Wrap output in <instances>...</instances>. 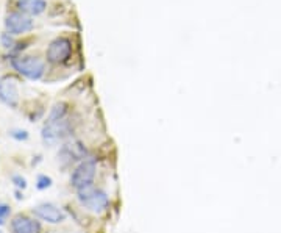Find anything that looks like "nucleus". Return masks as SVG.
Returning a JSON list of instances; mask_svg holds the SVG:
<instances>
[{"label":"nucleus","mask_w":281,"mask_h":233,"mask_svg":"<svg viewBox=\"0 0 281 233\" xmlns=\"http://www.w3.org/2000/svg\"><path fill=\"white\" fill-rule=\"evenodd\" d=\"M17 8L22 13L36 16V14H41L46 10V2L44 0H20V2H17Z\"/></svg>","instance_id":"obj_11"},{"label":"nucleus","mask_w":281,"mask_h":233,"mask_svg":"<svg viewBox=\"0 0 281 233\" xmlns=\"http://www.w3.org/2000/svg\"><path fill=\"white\" fill-rule=\"evenodd\" d=\"M70 53H72V42L67 38H56L47 49V60L53 65H61L70 58Z\"/></svg>","instance_id":"obj_5"},{"label":"nucleus","mask_w":281,"mask_h":233,"mask_svg":"<svg viewBox=\"0 0 281 233\" xmlns=\"http://www.w3.org/2000/svg\"><path fill=\"white\" fill-rule=\"evenodd\" d=\"M10 215V207L6 203H0V219H5Z\"/></svg>","instance_id":"obj_15"},{"label":"nucleus","mask_w":281,"mask_h":233,"mask_svg":"<svg viewBox=\"0 0 281 233\" xmlns=\"http://www.w3.org/2000/svg\"><path fill=\"white\" fill-rule=\"evenodd\" d=\"M10 227L13 233H41V224L28 216H16Z\"/></svg>","instance_id":"obj_10"},{"label":"nucleus","mask_w":281,"mask_h":233,"mask_svg":"<svg viewBox=\"0 0 281 233\" xmlns=\"http://www.w3.org/2000/svg\"><path fill=\"white\" fill-rule=\"evenodd\" d=\"M13 182H14V185H16L17 188H25L27 186V182L24 177H20V175H14L13 177Z\"/></svg>","instance_id":"obj_14"},{"label":"nucleus","mask_w":281,"mask_h":233,"mask_svg":"<svg viewBox=\"0 0 281 233\" xmlns=\"http://www.w3.org/2000/svg\"><path fill=\"white\" fill-rule=\"evenodd\" d=\"M11 136H13L14 139H17V141H24V139L28 138V135H27V132H25V130H13V132H11Z\"/></svg>","instance_id":"obj_13"},{"label":"nucleus","mask_w":281,"mask_h":233,"mask_svg":"<svg viewBox=\"0 0 281 233\" xmlns=\"http://www.w3.org/2000/svg\"><path fill=\"white\" fill-rule=\"evenodd\" d=\"M84 157H86V149L78 141H70V143L64 144L58 153V160L61 161L62 166L72 165L75 161H83Z\"/></svg>","instance_id":"obj_6"},{"label":"nucleus","mask_w":281,"mask_h":233,"mask_svg":"<svg viewBox=\"0 0 281 233\" xmlns=\"http://www.w3.org/2000/svg\"><path fill=\"white\" fill-rule=\"evenodd\" d=\"M95 171L97 163L94 158H84L83 161H80V165L74 169L72 175H70V185L77 189V193L93 186Z\"/></svg>","instance_id":"obj_2"},{"label":"nucleus","mask_w":281,"mask_h":233,"mask_svg":"<svg viewBox=\"0 0 281 233\" xmlns=\"http://www.w3.org/2000/svg\"><path fill=\"white\" fill-rule=\"evenodd\" d=\"M50 185H52V179L50 177H47V175H39V177H38V183H36L38 189H46Z\"/></svg>","instance_id":"obj_12"},{"label":"nucleus","mask_w":281,"mask_h":233,"mask_svg":"<svg viewBox=\"0 0 281 233\" xmlns=\"http://www.w3.org/2000/svg\"><path fill=\"white\" fill-rule=\"evenodd\" d=\"M5 27L11 34H22L33 28V20L22 13H11L5 17Z\"/></svg>","instance_id":"obj_7"},{"label":"nucleus","mask_w":281,"mask_h":233,"mask_svg":"<svg viewBox=\"0 0 281 233\" xmlns=\"http://www.w3.org/2000/svg\"><path fill=\"white\" fill-rule=\"evenodd\" d=\"M0 233H2V232H0Z\"/></svg>","instance_id":"obj_16"},{"label":"nucleus","mask_w":281,"mask_h":233,"mask_svg":"<svg viewBox=\"0 0 281 233\" xmlns=\"http://www.w3.org/2000/svg\"><path fill=\"white\" fill-rule=\"evenodd\" d=\"M78 202L81 203V207L93 211V213H103L108 208L109 199L105 191L91 186L88 189L78 191Z\"/></svg>","instance_id":"obj_3"},{"label":"nucleus","mask_w":281,"mask_h":233,"mask_svg":"<svg viewBox=\"0 0 281 233\" xmlns=\"http://www.w3.org/2000/svg\"><path fill=\"white\" fill-rule=\"evenodd\" d=\"M11 65L20 75H24L30 80H39L44 75V63L39 58H36V56H19V58H13Z\"/></svg>","instance_id":"obj_4"},{"label":"nucleus","mask_w":281,"mask_h":233,"mask_svg":"<svg viewBox=\"0 0 281 233\" xmlns=\"http://www.w3.org/2000/svg\"><path fill=\"white\" fill-rule=\"evenodd\" d=\"M0 100L10 107H16L19 100L17 82L13 77H3L0 80Z\"/></svg>","instance_id":"obj_8"},{"label":"nucleus","mask_w":281,"mask_h":233,"mask_svg":"<svg viewBox=\"0 0 281 233\" xmlns=\"http://www.w3.org/2000/svg\"><path fill=\"white\" fill-rule=\"evenodd\" d=\"M70 135V122L67 121L66 103H56L42 127V139L46 144H56Z\"/></svg>","instance_id":"obj_1"},{"label":"nucleus","mask_w":281,"mask_h":233,"mask_svg":"<svg viewBox=\"0 0 281 233\" xmlns=\"http://www.w3.org/2000/svg\"><path fill=\"white\" fill-rule=\"evenodd\" d=\"M33 213L36 215L39 219L46 221L48 224H60L66 219L64 211L60 210L53 203H42V205H38L36 208H33Z\"/></svg>","instance_id":"obj_9"}]
</instances>
